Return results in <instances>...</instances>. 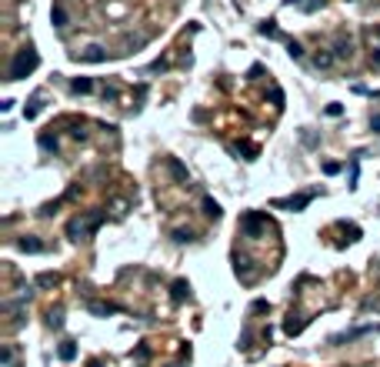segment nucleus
<instances>
[{"label": "nucleus", "instance_id": "nucleus-14", "mask_svg": "<svg viewBox=\"0 0 380 367\" xmlns=\"http://www.w3.org/2000/svg\"><path fill=\"white\" fill-rule=\"evenodd\" d=\"M204 214L210 217V221H220V204H217L214 197H204Z\"/></svg>", "mask_w": 380, "mask_h": 367}, {"label": "nucleus", "instance_id": "nucleus-3", "mask_svg": "<svg viewBox=\"0 0 380 367\" xmlns=\"http://www.w3.org/2000/svg\"><path fill=\"white\" fill-rule=\"evenodd\" d=\"M267 214H260V210H247L244 217H240V234H247V237H257L260 231H267Z\"/></svg>", "mask_w": 380, "mask_h": 367}, {"label": "nucleus", "instance_id": "nucleus-5", "mask_svg": "<svg viewBox=\"0 0 380 367\" xmlns=\"http://www.w3.org/2000/svg\"><path fill=\"white\" fill-rule=\"evenodd\" d=\"M310 64H314L317 70H330V67L337 64V54L324 47V50H317V54H314V60H310Z\"/></svg>", "mask_w": 380, "mask_h": 367}, {"label": "nucleus", "instance_id": "nucleus-2", "mask_svg": "<svg viewBox=\"0 0 380 367\" xmlns=\"http://www.w3.org/2000/svg\"><path fill=\"white\" fill-rule=\"evenodd\" d=\"M37 64H40V54L33 47H20L14 54V60H10V67H7V80H20V77H27L30 70H37Z\"/></svg>", "mask_w": 380, "mask_h": 367}, {"label": "nucleus", "instance_id": "nucleus-16", "mask_svg": "<svg viewBox=\"0 0 380 367\" xmlns=\"http://www.w3.org/2000/svg\"><path fill=\"white\" fill-rule=\"evenodd\" d=\"M190 297V284L187 280H174V301L180 304V301H187Z\"/></svg>", "mask_w": 380, "mask_h": 367}, {"label": "nucleus", "instance_id": "nucleus-21", "mask_svg": "<svg viewBox=\"0 0 380 367\" xmlns=\"http://www.w3.org/2000/svg\"><path fill=\"white\" fill-rule=\"evenodd\" d=\"M120 311V307H113V304H90V314H113Z\"/></svg>", "mask_w": 380, "mask_h": 367}, {"label": "nucleus", "instance_id": "nucleus-7", "mask_svg": "<svg viewBox=\"0 0 380 367\" xmlns=\"http://www.w3.org/2000/svg\"><path fill=\"white\" fill-rule=\"evenodd\" d=\"M333 54H337V60H350V54H354V40L350 37H337V44H333Z\"/></svg>", "mask_w": 380, "mask_h": 367}, {"label": "nucleus", "instance_id": "nucleus-20", "mask_svg": "<svg viewBox=\"0 0 380 367\" xmlns=\"http://www.w3.org/2000/svg\"><path fill=\"white\" fill-rule=\"evenodd\" d=\"M287 54H290L293 60H300V57H303V47L297 44V40H287Z\"/></svg>", "mask_w": 380, "mask_h": 367}, {"label": "nucleus", "instance_id": "nucleus-8", "mask_svg": "<svg viewBox=\"0 0 380 367\" xmlns=\"http://www.w3.org/2000/svg\"><path fill=\"white\" fill-rule=\"evenodd\" d=\"M287 7H300L303 14H317V10L324 7V0H284Z\"/></svg>", "mask_w": 380, "mask_h": 367}, {"label": "nucleus", "instance_id": "nucleus-9", "mask_svg": "<svg viewBox=\"0 0 380 367\" xmlns=\"http://www.w3.org/2000/svg\"><path fill=\"white\" fill-rule=\"evenodd\" d=\"M50 20H54L57 30H67V10H63V4H54V7H50Z\"/></svg>", "mask_w": 380, "mask_h": 367}, {"label": "nucleus", "instance_id": "nucleus-4", "mask_svg": "<svg viewBox=\"0 0 380 367\" xmlns=\"http://www.w3.org/2000/svg\"><path fill=\"white\" fill-rule=\"evenodd\" d=\"M314 197H317V191H303V194H297V197H277L274 207L277 210H303Z\"/></svg>", "mask_w": 380, "mask_h": 367}, {"label": "nucleus", "instance_id": "nucleus-6", "mask_svg": "<svg viewBox=\"0 0 380 367\" xmlns=\"http://www.w3.org/2000/svg\"><path fill=\"white\" fill-rule=\"evenodd\" d=\"M73 60H84V64H100V60H107V50H103V47H87V50H80V54H73Z\"/></svg>", "mask_w": 380, "mask_h": 367}, {"label": "nucleus", "instance_id": "nucleus-11", "mask_svg": "<svg viewBox=\"0 0 380 367\" xmlns=\"http://www.w3.org/2000/svg\"><path fill=\"white\" fill-rule=\"evenodd\" d=\"M70 90L73 94H90V90H94V80L90 77H77V80H70Z\"/></svg>", "mask_w": 380, "mask_h": 367}, {"label": "nucleus", "instance_id": "nucleus-15", "mask_svg": "<svg viewBox=\"0 0 380 367\" xmlns=\"http://www.w3.org/2000/svg\"><path fill=\"white\" fill-rule=\"evenodd\" d=\"M167 167L174 170V177H177V180H180V183H190V174H187V170L180 167V160H174V157H170V160H167Z\"/></svg>", "mask_w": 380, "mask_h": 367}, {"label": "nucleus", "instance_id": "nucleus-23", "mask_svg": "<svg viewBox=\"0 0 380 367\" xmlns=\"http://www.w3.org/2000/svg\"><path fill=\"white\" fill-rule=\"evenodd\" d=\"M174 240H180V244H183V240H194V234H190V231H174Z\"/></svg>", "mask_w": 380, "mask_h": 367}, {"label": "nucleus", "instance_id": "nucleus-12", "mask_svg": "<svg viewBox=\"0 0 380 367\" xmlns=\"http://www.w3.org/2000/svg\"><path fill=\"white\" fill-rule=\"evenodd\" d=\"M257 30H260L263 37H270V40H284V33L277 30V24H274V20H263V24L257 27Z\"/></svg>", "mask_w": 380, "mask_h": 367}, {"label": "nucleus", "instance_id": "nucleus-26", "mask_svg": "<svg viewBox=\"0 0 380 367\" xmlns=\"http://www.w3.org/2000/svg\"><path fill=\"white\" fill-rule=\"evenodd\" d=\"M370 130H373V134H380V114H373V117H370Z\"/></svg>", "mask_w": 380, "mask_h": 367}, {"label": "nucleus", "instance_id": "nucleus-1", "mask_svg": "<svg viewBox=\"0 0 380 367\" xmlns=\"http://www.w3.org/2000/svg\"><path fill=\"white\" fill-rule=\"evenodd\" d=\"M103 224V210H90V214H77L70 224H67V237L70 240H84V237H90V234L97 231Z\"/></svg>", "mask_w": 380, "mask_h": 367}, {"label": "nucleus", "instance_id": "nucleus-10", "mask_svg": "<svg viewBox=\"0 0 380 367\" xmlns=\"http://www.w3.org/2000/svg\"><path fill=\"white\" fill-rule=\"evenodd\" d=\"M17 247L24 250V254H40V250H44V240H33V237H20V240H17Z\"/></svg>", "mask_w": 380, "mask_h": 367}, {"label": "nucleus", "instance_id": "nucleus-24", "mask_svg": "<svg viewBox=\"0 0 380 367\" xmlns=\"http://www.w3.org/2000/svg\"><path fill=\"white\" fill-rule=\"evenodd\" d=\"M327 114H330V117H340L344 107H340V104H330V107H327Z\"/></svg>", "mask_w": 380, "mask_h": 367}, {"label": "nucleus", "instance_id": "nucleus-22", "mask_svg": "<svg viewBox=\"0 0 380 367\" xmlns=\"http://www.w3.org/2000/svg\"><path fill=\"white\" fill-rule=\"evenodd\" d=\"M50 284H57V274H40V277H37V287H50Z\"/></svg>", "mask_w": 380, "mask_h": 367}, {"label": "nucleus", "instance_id": "nucleus-28", "mask_svg": "<svg viewBox=\"0 0 380 367\" xmlns=\"http://www.w3.org/2000/svg\"><path fill=\"white\" fill-rule=\"evenodd\" d=\"M177 367H180V364H177Z\"/></svg>", "mask_w": 380, "mask_h": 367}, {"label": "nucleus", "instance_id": "nucleus-25", "mask_svg": "<svg viewBox=\"0 0 380 367\" xmlns=\"http://www.w3.org/2000/svg\"><path fill=\"white\" fill-rule=\"evenodd\" d=\"M50 324H54V327H60V324H63V317H60V311H50Z\"/></svg>", "mask_w": 380, "mask_h": 367}, {"label": "nucleus", "instance_id": "nucleus-19", "mask_svg": "<svg viewBox=\"0 0 380 367\" xmlns=\"http://www.w3.org/2000/svg\"><path fill=\"white\" fill-rule=\"evenodd\" d=\"M367 44H370L373 50H380V27H370V30H367Z\"/></svg>", "mask_w": 380, "mask_h": 367}, {"label": "nucleus", "instance_id": "nucleus-17", "mask_svg": "<svg viewBox=\"0 0 380 367\" xmlns=\"http://www.w3.org/2000/svg\"><path fill=\"white\" fill-rule=\"evenodd\" d=\"M40 147H44V151H60V140H57V134H40Z\"/></svg>", "mask_w": 380, "mask_h": 367}, {"label": "nucleus", "instance_id": "nucleus-27", "mask_svg": "<svg viewBox=\"0 0 380 367\" xmlns=\"http://www.w3.org/2000/svg\"><path fill=\"white\" fill-rule=\"evenodd\" d=\"M370 60H373V64L380 67V50H373V57H370Z\"/></svg>", "mask_w": 380, "mask_h": 367}, {"label": "nucleus", "instance_id": "nucleus-18", "mask_svg": "<svg viewBox=\"0 0 380 367\" xmlns=\"http://www.w3.org/2000/svg\"><path fill=\"white\" fill-rule=\"evenodd\" d=\"M57 354H60V360H73V357H77V347H73V341H63Z\"/></svg>", "mask_w": 380, "mask_h": 367}, {"label": "nucleus", "instance_id": "nucleus-13", "mask_svg": "<svg viewBox=\"0 0 380 367\" xmlns=\"http://www.w3.org/2000/svg\"><path fill=\"white\" fill-rule=\"evenodd\" d=\"M40 107H44V97L33 94V97H30V107H24V117H27V120H33V117L40 114Z\"/></svg>", "mask_w": 380, "mask_h": 367}]
</instances>
